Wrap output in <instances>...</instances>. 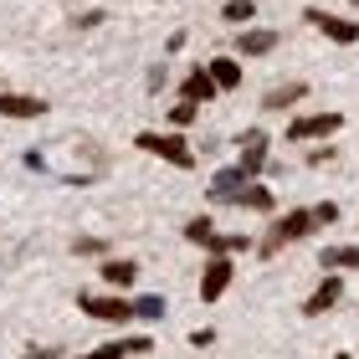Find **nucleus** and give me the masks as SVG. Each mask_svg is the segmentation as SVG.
<instances>
[{
	"label": "nucleus",
	"instance_id": "obj_8",
	"mask_svg": "<svg viewBox=\"0 0 359 359\" xmlns=\"http://www.w3.org/2000/svg\"><path fill=\"white\" fill-rule=\"evenodd\" d=\"M247 185H252V175L241 170V165H231V170H216V175H210V190H205V195H210L216 205H231Z\"/></svg>",
	"mask_w": 359,
	"mask_h": 359
},
{
	"label": "nucleus",
	"instance_id": "obj_16",
	"mask_svg": "<svg viewBox=\"0 0 359 359\" xmlns=\"http://www.w3.org/2000/svg\"><path fill=\"white\" fill-rule=\"evenodd\" d=\"M231 205H241V210H262V216H272V205H277V201H272V190H267V185H257V180H252V185L241 190Z\"/></svg>",
	"mask_w": 359,
	"mask_h": 359
},
{
	"label": "nucleus",
	"instance_id": "obj_19",
	"mask_svg": "<svg viewBox=\"0 0 359 359\" xmlns=\"http://www.w3.org/2000/svg\"><path fill=\"white\" fill-rule=\"evenodd\" d=\"M210 236H216V226H210V216H195V221H185V241H190V247H205Z\"/></svg>",
	"mask_w": 359,
	"mask_h": 359
},
{
	"label": "nucleus",
	"instance_id": "obj_10",
	"mask_svg": "<svg viewBox=\"0 0 359 359\" xmlns=\"http://www.w3.org/2000/svg\"><path fill=\"white\" fill-rule=\"evenodd\" d=\"M97 277H103V287L123 292V287H134V283H139V262H128V257H108V262L97 267Z\"/></svg>",
	"mask_w": 359,
	"mask_h": 359
},
{
	"label": "nucleus",
	"instance_id": "obj_2",
	"mask_svg": "<svg viewBox=\"0 0 359 359\" xmlns=\"http://www.w3.org/2000/svg\"><path fill=\"white\" fill-rule=\"evenodd\" d=\"M134 149L165 159V165H175V170H195V149H190V139L180 134V128L175 134H134Z\"/></svg>",
	"mask_w": 359,
	"mask_h": 359
},
{
	"label": "nucleus",
	"instance_id": "obj_11",
	"mask_svg": "<svg viewBox=\"0 0 359 359\" xmlns=\"http://www.w3.org/2000/svg\"><path fill=\"white\" fill-rule=\"evenodd\" d=\"M46 113V97H31V93H0V118H41Z\"/></svg>",
	"mask_w": 359,
	"mask_h": 359
},
{
	"label": "nucleus",
	"instance_id": "obj_15",
	"mask_svg": "<svg viewBox=\"0 0 359 359\" xmlns=\"http://www.w3.org/2000/svg\"><path fill=\"white\" fill-rule=\"evenodd\" d=\"M210 77H216V88L221 93H236L241 88V67H236V57H216V62H205Z\"/></svg>",
	"mask_w": 359,
	"mask_h": 359
},
{
	"label": "nucleus",
	"instance_id": "obj_17",
	"mask_svg": "<svg viewBox=\"0 0 359 359\" xmlns=\"http://www.w3.org/2000/svg\"><path fill=\"white\" fill-rule=\"evenodd\" d=\"M303 97H308V83H283L262 97V108H287V103H303Z\"/></svg>",
	"mask_w": 359,
	"mask_h": 359
},
{
	"label": "nucleus",
	"instance_id": "obj_14",
	"mask_svg": "<svg viewBox=\"0 0 359 359\" xmlns=\"http://www.w3.org/2000/svg\"><path fill=\"white\" fill-rule=\"evenodd\" d=\"M272 46H277V31L257 26V31H241V36H236V57H267Z\"/></svg>",
	"mask_w": 359,
	"mask_h": 359
},
{
	"label": "nucleus",
	"instance_id": "obj_3",
	"mask_svg": "<svg viewBox=\"0 0 359 359\" xmlns=\"http://www.w3.org/2000/svg\"><path fill=\"white\" fill-rule=\"evenodd\" d=\"M77 308L97 323H128L134 318V303L118 298V292H77Z\"/></svg>",
	"mask_w": 359,
	"mask_h": 359
},
{
	"label": "nucleus",
	"instance_id": "obj_12",
	"mask_svg": "<svg viewBox=\"0 0 359 359\" xmlns=\"http://www.w3.org/2000/svg\"><path fill=\"white\" fill-rule=\"evenodd\" d=\"M323 272H359V241H344V247H323L318 252Z\"/></svg>",
	"mask_w": 359,
	"mask_h": 359
},
{
	"label": "nucleus",
	"instance_id": "obj_25",
	"mask_svg": "<svg viewBox=\"0 0 359 359\" xmlns=\"http://www.w3.org/2000/svg\"><path fill=\"white\" fill-rule=\"evenodd\" d=\"M21 359H57V349H36V354H21Z\"/></svg>",
	"mask_w": 359,
	"mask_h": 359
},
{
	"label": "nucleus",
	"instance_id": "obj_23",
	"mask_svg": "<svg viewBox=\"0 0 359 359\" xmlns=\"http://www.w3.org/2000/svg\"><path fill=\"white\" fill-rule=\"evenodd\" d=\"M72 252H83V257H103V241L97 236H77V247Z\"/></svg>",
	"mask_w": 359,
	"mask_h": 359
},
{
	"label": "nucleus",
	"instance_id": "obj_13",
	"mask_svg": "<svg viewBox=\"0 0 359 359\" xmlns=\"http://www.w3.org/2000/svg\"><path fill=\"white\" fill-rule=\"evenodd\" d=\"M128 354H154V339L139 334V339H118V344H103L93 354H77V359H128Z\"/></svg>",
	"mask_w": 359,
	"mask_h": 359
},
{
	"label": "nucleus",
	"instance_id": "obj_7",
	"mask_svg": "<svg viewBox=\"0 0 359 359\" xmlns=\"http://www.w3.org/2000/svg\"><path fill=\"white\" fill-rule=\"evenodd\" d=\"M303 21H308V26H318L323 36L339 41V46H354V41H359V26H354V21H344V15H334V11L308 6V11H303Z\"/></svg>",
	"mask_w": 359,
	"mask_h": 359
},
{
	"label": "nucleus",
	"instance_id": "obj_6",
	"mask_svg": "<svg viewBox=\"0 0 359 359\" xmlns=\"http://www.w3.org/2000/svg\"><path fill=\"white\" fill-rule=\"evenodd\" d=\"M339 303H344V277H339V272H323V283L303 298V318H323V313H334Z\"/></svg>",
	"mask_w": 359,
	"mask_h": 359
},
{
	"label": "nucleus",
	"instance_id": "obj_1",
	"mask_svg": "<svg viewBox=\"0 0 359 359\" xmlns=\"http://www.w3.org/2000/svg\"><path fill=\"white\" fill-rule=\"evenodd\" d=\"M308 231H313V205H298V210H287V216H272V226H267V236H257V257L262 262H272L277 252H287L292 241H303Z\"/></svg>",
	"mask_w": 359,
	"mask_h": 359
},
{
	"label": "nucleus",
	"instance_id": "obj_24",
	"mask_svg": "<svg viewBox=\"0 0 359 359\" xmlns=\"http://www.w3.org/2000/svg\"><path fill=\"white\" fill-rule=\"evenodd\" d=\"M190 344H195V349H210V344H216V329H195Z\"/></svg>",
	"mask_w": 359,
	"mask_h": 359
},
{
	"label": "nucleus",
	"instance_id": "obj_22",
	"mask_svg": "<svg viewBox=\"0 0 359 359\" xmlns=\"http://www.w3.org/2000/svg\"><path fill=\"white\" fill-rule=\"evenodd\" d=\"M334 221H339V205L334 201H318L313 205V231H318V226H334Z\"/></svg>",
	"mask_w": 359,
	"mask_h": 359
},
{
	"label": "nucleus",
	"instance_id": "obj_18",
	"mask_svg": "<svg viewBox=\"0 0 359 359\" xmlns=\"http://www.w3.org/2000/svg\"><path fill=\"white\" fill-rule=\"evenodd\" d=\"M165 298H159V292H144V298H134V318H144V323H159L165 318Z\"/></svg>",
	"mask_w": 359,
	"mask_h": 359
},
{
	"label": "nucleus",
	"instance_id": "obj_4",
	"mask_svg": "<svg viewBox=\"0 0 359 359\" xmlns=\"http://www.w3.org/2000/svg\"><path fill=\"white\" fill-rule=\"evenodd\" d=\"M231 277H236V257L210 252V262L201 272V303H221L226 292H231Z\"/></svg>",
	"mask_w": 359,
	"mask_h": 359
},
{
	"label": "nucleus",
	"instance_id": "obj_26",
	"mask_svg": "<svg viewBox=\"0 0 359 359\" xmlns=\"http://www.w3.org/2000/svg\"><path fill=\"white\" fill-rule=\"evenodd\" d=\"M334 359H349V354H334Z\"/></svg>",
	"mask_w": 359,
	"mask_h": 359
},
{
	"label": "nucleus",
	"instance_id": "obj_21",
	"mask_svg": "<svg viewBox=\"0 0 359 359\" xmlns=\"http://www.w3.org/2000/svg\"><path fill=\"white\" fill-rule=\"evenodd\" d=\"M195 108H201V103H185V97H180V103L170 108V128H190L195 123Z\"/></svg>",
	"mask_w": 359,
	"mask_h": 359
},
{
	"label": "nucleus",
	"instance_id": "obj_20",
	"mask_svg": "<svg viewBox=\"0 0 359 359\" xmlns=\"http://www.w3.org/2000/svg\"><path fill=\"white\" fill-rule=\"evenodd\" d=\"M226 21H231V26H247L252 21V15H257V0H226Z\"/></svg>",
	"mask_w": 359,
	"mask_h": 359
},
{
	"label": "nucleus",
	"instance_id": "obj_9",
	"mask_svg": "<svg viewBox=\"0 0 359 359\" xmlns=\"http://www.w3.org/2000/svg\"><path fill=\"white\" fill-rule=\"evenodd\" d=\"M221 88H216V77H210V67H190L185 72V83H180V97L185 103H210Z\"/></svg>",
	"mask_w": 359,
	"mask_h": 359
},
{
	"label": "nucleus",
	"instance_id": "obj_5",
	"mask_svg": "<svg viewBox=\"0 0 359 359\" xmlns=\"http://www.w3.org/2000/svg\"><path fill=\"white\" fill-rule=\"evenodd\" d=\"M344 128V113H303L287 123V144H308V139H329Z\"/></svg>",
	"mask_w": 359,
	"mask_h": 359
}]
</instances>
